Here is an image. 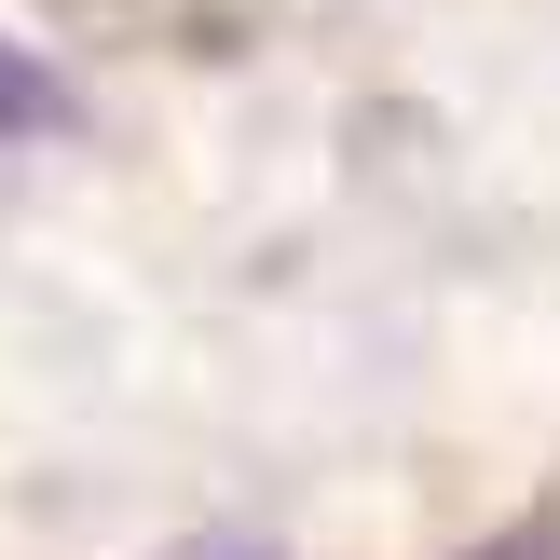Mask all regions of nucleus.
I'll return each mask as SVG.
<instances>
[{
    "label": "nucleus",
    "mask_w": 560,
    "mask_h": 560,
    "mask_svg": "<svg viewBox=\"0 0 560 560\" xmlns=\"http://www.w3.org/2000/svg\"><path fill=\"white\" fill-rule=\"evenodd\" d=\"M55 124H69V82H55L27 42H0V137H55Z\"/></svg>",
    "instance_id": "f257e3e1"
}]
</instances>
